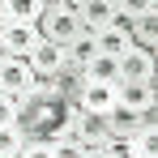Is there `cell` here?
Returning a JSON list of instances; mask_svg holds the SVG:
<instances>
[{"label": "cell", "mask_w": 158, "mask_h": 158, "mask_svg": "<svg viewBox=\"0 0 158 158\" xmlns=\"http://www.w3.org/2000/svg\"><path fill=\"white\" fill-rule=\"evenodd\" d=\"M39 34L56 43V47H69L73 39L81 34V22H77V4H47V13L39 17Z\"/></svg>", "instance_id": "obj_1"}, {"label": "cell", "mask_w": 158, "mask_h": 158, "mask_svg": "<svg viewBox=\"0 0 158 158\" xmlns=\"http://www.w3.org/2000/svg\"><path fill=\"white\" fill-rule=\"evenodd\" d=\"M77 22L85 34H103L107 26H115V4L111 0H81L77 4Z\"/></svg>", "instance_id": "obj_2"}, {"label": "cell", "mask_w": 158, "mask_h": 158, "mask_svg": "<svg viewBox=\"0 0 158 158\" xmlns=\"http://www.w3.org/2000/svg\"><path fill=\"white\" fill-rule=\"evenodd\" d=\"M120 81H128V85H145V81H154V52L128 47V56H120Z\"/></svg>", "instance_id": "obj_3"}, {"label": "cell", "mask_w": 158, "mask_h": 158, "mask_svg": "<svg viewBox=\"0 0 158 158\" xmlns=\"http://www.w3.org/2000/svg\"><path fill=\"white\" fill-rule=\"evenodd\" d=\"M26 64H30V77H56V73L64 69V47L39 39V47L26 56Z\"/></svg>", "instance_id": "obj_4"}, {"label": "cell", "mask_w": 158, "mask_h": 158, "mask_svg": "<svg viewBox=\"0 0 158 158\" xmlns=\"http://www.w3.org/2000/svg\"><path fill=\"white\" fill-rule=\"evenodd\" d=\"M73 141H77L81 150H103L107 141H111L107 115H81V124H77V132H73Z\"/></svg>", "instance_id": "obj_5"}, {"label": "cell", "mask_w": 158, "mask_h": 158, "mask_svg": "<svg viewBox=\"0 0 158 158\" xmlns=\"http://www.w3.org/2000/svg\"><path fill=\"white\" fill-rule=\"evenodd\" d=\"M0 34H4V47H9V56H13V60H26V56L39 47V39H43V34H39V26H4Z\"/></svg>", "instance_id": "obj_6"}, {"label": "cell", "mask_w": 158, "mask_h": 158, "mask_svg": "<svg viewBox=\"0 0 158 158\" xmlns=\"http://www.w3.org/2000/svg\"><path fill=\"white\" fill-rule=\"evenodd\" d=\"M115 103L120 107H128V111H150L154 107V81H145V85H128V81H120L115 85Z\"/></svg>", "instance_id": "obj_7"}, {"label": "cell", "mask_w": 158, "mask_h": 158, "mask_svg": "<svg viewBox=\"0 0 158 158\" xmlns=\"http://www.w3.org/2000/svg\"><path fill=\"white\" fill-rule=\"evenodd\" d=\"M77 107L85 115H107V111L115 107V85H85L81 98H77Z\"/></svg>", "instance_id": "obj_8"}, {"label": "cell", "mask_w": 158, "mask_h": 158, "mask_svg": "<svg viewBox=\"0 0 158 158\" xmlns=\"http://www.w3.org/2000/svg\"><path fill=\"white\" fill-rule=\"evenodd\" d=\"M85 85H120V60H107V56H94L85 69H81Z\"/></svg>", "instance_id": "obj_9"}, {"label": "cell", "mask_w": 158, "mask_h": 158, "mask_svg": "<svg viewBox=\"0 0 158 158\" xmlns=\"http://www.w3.org/2000/svg\"><path fill=\"white\" fill-rule=\"evenodd\" d=\"M94 56H98V43H94V34H85V30H81L77 39L64 47V69H77V73H81V69H85Z\"/></svg>", "instance_id": "obj_10"}, {"label": "cell", "mask_w": 158, "mask_h": 158, "mask_svg": "<svg viewBox=\"0 0 158 158\" xmlns=\"http://www.w3.org/2000/svg\"><path fill=\"white\" fill-rule=\"evenodd\" d=\"M22 90H30V64L26 60H9L4 69H0V94H22Z\"/></svg>", "instance_id": "obj_11"}, {"label": "cell", "mask_w": 158, "mask_h": 158, "mask_svg": "<svg viewBox=\"0 0 158 158\" xmlns=\"http://www.w3.org/2000/svg\"><path fill=\"white\" fill-rule=\"evenodd\" d=\"M94 43H98V56H107V60H120V56H128V47H132L128 30H120V26H107L103 34H94Z\"/></svg>", "instance_id": "obj_12"}, {"label": "cell", "mask_w": 158, "mask_h": 158, "mask_svg": "<svg viewBox=\"0 0 158 158\" xmlns=\"http://www.w3.org/2000/svg\"><path fill=\"white\" fill-rule=\"evenodd\" d=\"M107 128H111V137H132V132L141 128V115H137V111H128V107H111V111H107Z\"/></svg>", "instance_id": "obj_13"}, {"label": "cell", "mask_w": 158, "mask_h": 158, "mask_svg": "<svg viewBox=\"0 0 158 158\" xmlns=\"http://www.w3.org/2000/svg\"><path fill=\"white\" fill-rule=\"evenodd\" d=\"M132 145H137V158H158V128H137Z\"/></svg>", "instance_id": "obj_14"}, {"label": "cell", "mask_w": 158, "mask_h": 158, "mask_svg": "<svg viewBox=\"0 0 158 158\" xmlns=\"http://www.w3.org/2000/svg\"><path fill=\"white\" fill-rule=\"evenodd\" d=\"M26 145V132L22 128H0V158H17Z\"/></svg>", "instance_id": "obj_15"}, {"label": "cell", "mask_w": 158, "mask_h": 158, "mask_svg": "<svg viewBox=\"0 0 158 158\" xmlns=\"http://www.w3.org/2000/svg\"><path fill=\"white\" fill-rule=\"evenodd\" d=\"M17 158H56V150H52L47 137H30L26 145H22V154H17Z\"/></svg>", "instance_id": "obj_16"}, {"label": "cell", "mask_w": 158, "mask_h": 158, "mask_svg": "<svg viewBox=\"0 0 158 158\" xmlns=\"http://www.w3.org/2000/svg\"><path fill=\"white\" fill-rule=\"evenodd\" d=\"M103 150H107V158H137V145H132V137H111Z\"/></svg>", "instance_id": "obj_17"}, {"label": "cell", "mask_w": 158, "mask_h": 158, "mask_svg": "<svg viewBox=\"0 0 158 158\" xmlns=\"http://www.w3.org/2000/svg\"><path fill=\"white\" fill-rule=\"evenodd\" d=\"M17 120H22V111L13 107L9 94H0V128H17Z\"/></svg>", "instance_id": "obj_18"}, {"label": "cell", "mask_w": 158, "mask_h": 158, "mask_svg": "<svg viewBox=\"0 0 158 158\" xmlns=\"http://www.w3.org/2000/svg\"><path fill=\"white\" fill-rule=\"evenodd\" d=\"M52 150H56V158H85V150H81L73 137H60V141H52Z\"/></svg>", "instance_id": "obj_19"}, {"label": "cell", "mask_w": 158, "mask_h": 158, "mask_svg": "<svg viewBox=\"0 0 158 158\" xmlns=\"http://www.w3.org/2000/svg\"><path fill=\"white\" fill-rule=\"evenodd\" d=\"M137 17H141V22H154V17H158V4H150V0L137 4Z\"/></svg>", "instance_id": "obj_20"}, {"label": "cell", "mask_w": 158, "mask_h": 158, "mask_svg": "<svg viewBox=\"0 0 158 158\" xmlns=\"http://www.w3.org/2000/svg\"><path fill=\"white\" fill-rule=\"evenodd\" d=\"M9 60H13V56H9V47H4V34H0V69H4Z\"/></svg>", "instance_id": "obj_21"}, {"label": "cell", "mask_w": 158, "mask_h": 158, "mask_svg": "<svg viewBox=\"0 0 158 158\" xmlns=\"http://www.w3.org/2000/svg\"><path fill=\"white\" fill-rule=\"evenodd\" d=\"M85 158H107V150H85Z\"/></svg>", "instance_id": "obj_22"}]
</instances>
